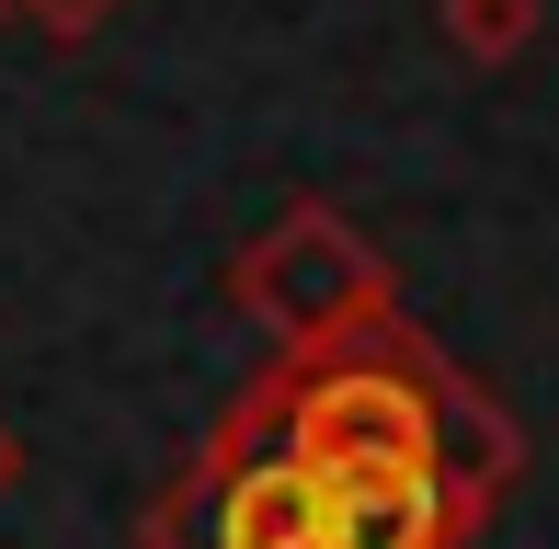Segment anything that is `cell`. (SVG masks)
<instances>
[{"label": "cell", "instance_id": "6da1fadb", "mask_svg": "<svg viewBox=\"0 0 559 549\" xmlns=\"http://www.w3.org/2000/svg\"><path fill=\"white\" fill-rule=\"evenodd\" d=\"M228 297L240 320L274 343L286 366H320V355H366V343L400 332V287H389V253L354 230L343 207H286L274 230L240 241L228 264Z\"/></svg>", "mask_w": 559, "mask_h": 549}, {"label": "cell", "instance_id": "7a4b0ae2", "mask_svg": "<svg viewBox=\"0 0 559 549\" xmlns=\"http://www.w3.org/2000/svg\"><path fill=\"white\" fill-rule=\"evenodd\" d=\"M274 446L320 481L343 469H435V401H423V332L400 320L366 355L286 366L274 355Z\"/></svg>", "mask_w": 559, "mask_h": 549}, {"label": "cell", "instance_id": "3957f363", "mask_svg": "<svg viewBox=\"0 0 559 549\" xmlns=\"http://www.w3.org/2000/svg\"><path fill=\"white\" fill-rule=\"evenodd\" d=\"M423 401H435V481H445V504H456V538H479L502 515V492L525 481V423L502 412L491 378L445 366L435 343H423Z\"/></svg>", "mask_w": 559, "mask_h": 549}, {"label": "cell", "instance_id": "277c9868", "mask_svg": "<svg viewBox=\"0 0 559 549\" xmlns=\"http://www.w3.org/2000/svg\"><path fill=\"white\" fill-rule=\"evenodd\" d=\"M320 549H468L435 469H343L320 504Z\"/></svg>", "mask_w": 559, "mask_h": 549}, {"label": "cell", "instance_id": "5b68a950", "mask_svg": "<svg viewBox=\"0 0 559 549\" xmlns=\"http://www.w3.org/2000/svg\"><path fill=\"white\" fill-rule=\"evenodd\" d=\"M435 35H445L468 69H514L525 46L548 35V0H435Z\"/></svg>", "mask_w": 559, "mask_h": 549}, {"label": "cell", "instance_id": "8992f818", "mask_svg": "<svg viewBox=\"0 0 559 549\" xmlns=\"http://www.w3.org/2000/svg\"><path fill=\"white\" fill-rule=\"evenodd\" d=\"M12 12H23V23H35V35H46V46H92V35H104V23L126 12V0H12Z\"/></svg>", "mask_w": 559, "mask_h": 549}, {"label": "cell", "instance_id": "52a82bcc", "mask_svg": "<svg viewBox=\"0 0 559 549\" xmlns=\"http://www.w3.org/2000/svg\"><path fill=\"white\" fill-rule=\"evenodd\" d=\"M12 481H23V435L0 423V492H12Z\"/></svg>", "mask_w": 559, "mask_h": 549}, {"label": "cell", "instance_id": "ba28073f", "mask_svg": "<svg viewBox=\"0 0 559 549\" xmlns=\"http://www.w3.org/2000/svg\"><path fill=\"white\" fill-rule=\"evenodd\" d=\"M0 12H12V0H0Z\"/></svg>", "mask_w": 559, "mask_h": 549}]
</instances>
